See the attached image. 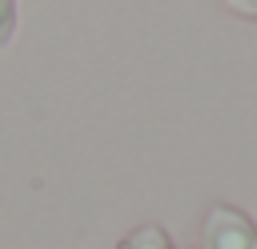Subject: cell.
Listing matches in <instances>:
<instances>
[{"mask_svg":"<svg viewBox=\"0 0 257 249\" xmlns=\"http://www.w3.org/2000/svg\"><path fill=\"white\" fill-rule=\"evenodd\" d=\"M201 249H257V225L229 201L209 205L201 221Z\"/></svg>","mask_w":257,"mask_h":249,"instance_id":"1","label":"cell"},{"mask_svg":"<svg viewBox=\"0 0 257 249\" xmlns=\"http://www.w3.org/2000/svg\"><path fill=\"white\" fill-rule=\"evenodd\" d=\"M116 249H173V241H169V233L161 225H137Z\"/></svg>","mask_w":257,"mask_h":249,"instance_id":"2","label":"cell"},{"mask_svg":"<svg viewBox=\"0 0 257 249\" xmlns=\"http://www.w3.org/2000/svg\"><path fill=\"white\" fill-rule=\"evenodd\" d=\"M16 32V0H0V48L12 40Z\"/></svg>","mask_w":257,"mask_h":249,"instance_id":"3","label":"cell"},{"mask_svg":"<svg viewBox=\"0 0 257 249\" xmlns=\"http://www.w3.org/2000/svg\"><path fill=\"white\" fill-rule=\"evenodd\" d=\"M221 4L241 20H257V0H221Z\"/></svg>","mask_w":257,"mask_h":249,"instance_id":"4","label":"cell"}]
</instances>
